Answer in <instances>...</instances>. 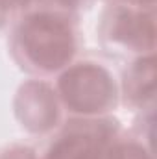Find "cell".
I'll use <instances>...</instances> for the list:
<instances>
[{
	"instance_id": "6da1fadb",
	"label": "cell",
	"mask_w": 157,
	"mask_h": 159,
	"mask_svg": "<svg viewBox=\"0 0 157 159\" xmlns=\"http://www.w3.org/2000/svg\"><path fill=\"white\" fill-rule=\"evenodd\" d=\"M9 54L34 78H50L70 65L79 52V17L57 6L26 0L13 17Z\"/></svg>"
},
{
	"instance_id": "7a4b0ae2",
	"label": "cell",
	"mask_w": 157,
	"mask_h": 159,
	"mask_svg": "<svg viewBox=\"0 0 157 159\" xmlns=\"http://www.w3.org/2000/svg\"><path fill=\"white\" fill-rule=\"evenodd\" d=\"M54 89L70 117H109L120 104L115 74L94 59H74L56 74Z\"/></svg>"
},
{
	"instance_id": "3957f363",
	"label": "cell",
	"mask_w": 157,
	"mask_h": 159,
	"mask_svg": "<svg viewBox=\"0 0 157 159\" xmlns=\"http://www.w3.org/2000/svg\"><path fill=\"white\" fill-rule=\"evenodd\" d=\"M96 37L102 48L117 56L155 54V9L105 4L100 13Z\"/></svg>"
},
{
	"instance_id": "277c9868",
	"label": "cell",
	"mask_w": 157,
	"mask_h": 159,
	"mask_svg": "<svg viewBox=\"0 0 157 159\" xmlns=\"http://www.w3.org/2000/svg\"><path fill=\"white\" fill-rule=\"evenodd\" d=\"M120 135L118 120L109 117H70L54 131L39 159H107Z\"/></svg>"
},
{
	"instance_id": "5b68a950",
	"label": "cell",
	"mask_w": 157,
	"mask_h": 159,
	"mask_svg": "<svg viewBox=\"0 0 157 159\" xmlns=\"http://www.w3.org/2000/svg\"><path fill=\"white\" fill-rule=\"evenodd\" d=\"M13 115L30 135H50L63 122V107L54 83L44 78L22 81L13 96Z\"/></svg>"
},
{
	"instance_id": "8992f818",
	"label": "cell",
	"mask_w": 157,
	"mask_h": 159,
	"mask_svg": "<svg viewBox=\"0 0 157 159\" xmlns=\"http://www.w3.org/2000/svg\"><path fill=\"white\" fill-rule=\"evenodd\" d=\"M157 67L155 54L139 56L129 61L118 81L120 102L131 109H146L155 106Z\"/></svg>"
},
{
	"instance_id": "52a82bcc",
	"label": "cell",
	"mask_w": 157,
	"mask_h": 159,
	"mask_svg": "<svg viewBox=\"0 0 157 159\" xmlns=\"http://www.w3.org/2000/svg\"><path fill=\"white\" fill-rule=\"evenodd\" d=\"M107 159H154V150L148 148L137 135H118L109 148Z\"/></svg>"
},
{
	"instance_id": "ba28073f",
	"label": "cell",
	"mask_w": 157,
	"mask_h": 159,
	"mask_svg": "<svg viewBox=\"0 0 157 159\" xmlns=\"http://www.w3.org/2000/svg\"><path fill=\"white\" fill-rule=\"evenodd\" d=\"M0 159H39V156L28 144H11L0 152Z\"/></svg>"
},
{
	"instance_id": "9c48e42d",
	"label": "cell",
	"mask_w": 157,
	"mask_h": 159,
	"mask_svg": "<svg viewBox=\"0 0 157 159\" xmlns=\"http://www.w3.org/2000/svg\"><path fill=\"white\" fill-rule=\"evenodd\" d=\"M41 2H46V4L57 6V7L67 9V11H70V13H74V15H78L79 17V13L85 11V9H89V7L92 6L94 0H41Z\"/></svg>"
},
{
	"instance_id": "30bf717a",
	"label": "cell",
	"mask_w": 157,
	"mask_h": 159,
	"mask_svg": "<svg viewBox=\"0 0 157 159\" xmlns=\"http://www.w3.org/2000/svg\"><path fill=\"white\" fill-rule=\"evenodd\" d=\"M105 4H117V6H133V7H148L155 9V0H104Z\"/></svg>"
},
{
	"instance_id": "8fae6325",
	"label": "cell",
	"mask_w": 157,
	"mask_h": 159,
	"mask_svg": "<svg viewBox=\"0 0 157 159\" xmlns=\"http://www.w3.org/2000/svg\"><path fill=\"white\" fill-rule=\"evenodd\" d=\"M15 17V9L7 4V0H0V30L6 28Z\"/></svg>"
},
{
	"instance_id": "7c38bea8",
	"label": "cell",
	"mask_w": 157,
	"mask_h": 159,
	"mask_svg": "<svg viewBox=\"0 0 157 159\" xmlns=\"http://www.w3.org/2000/svg\"><path fill=\"white\" fill-rule=\"evenodd\" d=\"M24 2H26V0H7V4H9V6H11L15 11H17V9H19V7H20Z\"/></svg>"
}]
</instances>
